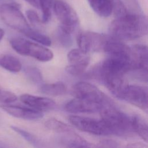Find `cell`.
Returning a JSON list of instances; mask_svg holds the SVG:
<instances>
[{"mask_svg": "<svg viewBox=\"0 0 148 148\" xmlns=\"http://www.w3.org/2000/svg\"><path fill=\"white\" fill-rule=\"evenodd\" d=\"M111 36L119 40H133L147 33V17L140 13L129 12L116 17L109 26Z\"/></svg>", "mask_w": 148, "mask_h": 148, "instance_id": "1", "label": "cell"}, {"mask_svg": "<svg viewBox=\"0 0 148 148\" xmlns=\"http://www.w3.org/2000/svg\"><path fill=\"white\" fill-rule=\"evenodd\" d=\"M99 112L101 120L106 125L110 134L126 136L134 132L131 117L115 108L112 103L103 106Z\"/></svg>", "mask_w": 148, "mask_h": 148, "instance_id": "2", "label": "cell"}, {"mask_svg": "<svg viewBox=\"0 0 148 148\" xmlns=\"http://www.w3.org/2000/svg\"><path fill=\"white\" fill-rule=\"evenodd\" d=\"M9 42L12 47L21 55L31 57L42 62L49 61L53 58V53L50 49L26 39L13 38Z\"/></svg>", "mask_w": 148, "mask_h": 148, "instance_id": "3", "label": "cell"}, {"mask_svg": "<svg viewBox=\"0 0 148 148\" xmlns=\"http://www.w3.org/2000/svg\"><path fill=\"white\" fill-rule=\"evenodd\" d=\"M0 18L9 27L22 34L31 28L25 16L16 3H2L0 5Z\"/></svg>", "mask_w": 148, "mask_h": 148, "instance_id": "4", "label": "cell"}, {"mask_svg": "<svg viewBox=\"0 0 148 148\" xmlns=\"http://www.w3.org/2000/svg\"><path fill=\"white\" fill-rule=\"evenodd\" d=\"M53 10L61 23L60 28L72 34L79 23V18L75 10L63 0H54Z\"/></svg>", "mask_w": 148, "mask_h": 148, "instance_id": "5", "label": "cell"}, {"mask_svg": "<svg viewBox=\"0 0 148 148\" xmlns=\"http://www.w3.org/2000/svg\"><path fill=\"white\" fill-rule=\"evenodd\" d=\"M71 124L78 130L96 135H108L110 133L101 120L87 117L71 116L69 117Z\"/></svg>", "mask_w": 148, "mask_h": 148, "instance_id": "6", "label": "cell"}, {"mask_svg": "<svg viewBox=\"0 0 148 148\" xmlns=\"http://www.w3.org/2000/svg\"><path fill=\"white\" fill-rule=\"evenodd\" d=\"M72 92L75 97L102 103L111 104L110 100L95 86L86 82H79L73 87Z\"/></svg>", "mask_w": 148, "mask_h": 148, "instance_id": "7", "label": "cell"}, {"mask_svg": "<svg viewBox=\"0 0 148 148\" xmlns=\"http://www.w3.org/2000/svg\"><path fill=\"white\" fill-rule=\"evenodd\" d=\"M120 99L127 101L145 111L147 110V89L145 87L127 84Z\"/></svg>", "mask_w": 148, "mask_h": 148, "instance_id": "8", "label": "cell"}, {"mask_svg": "<svg viewBox=\"0 0 148 148\" xmlns=\"http://www.w3.org/2000/svg\"><path fill=\"white\" fill-rule=\"evenodd\" d=\"M108 57L131 61V49L112 36H108L102 48Z\"/></svg>", "mask_w": 148, "mask_h": 148, "instance_id": "9", "label": "cell"}, {"mask_svg": "<svg viewBox=\"0 0 148 148\" xmlns=\"http://www.w3.org/2000/svg\"><path fill=\"white\" fill-rule=\"evenodd\" d=\"M106 105L102 103L75 97L66 103L65 109L71 113H94L99 111Z\"/></svg>", "mask_w": 148, "mask_h": 148, "instance_id": "10", "label": "cell"}, {"mask_svg": "<svg viewBox=\"0 0 148 148\" xmlns=\"http://www.w3.org/2000/svg\"><path fill=\"white\" fill-rule=\"evenodd\" d=\"M2 109L10 115L24 120H36L43 117L42 112L29 106H21L8 104L2 105Z\"/></svg>", "mask_w": 148, "mask_h": 148, "instance_id": "11", "label": "cell"}, {"mask_svg": "<svg viewBox=\"0 0 148 148\" xmlns=\"http://www.w3.org/2000/svg\"><path fill=\"white\" fill-rule=\"evenodd\" d=\"M20 101L27 106L39 111H49L56 107L55 102L49 98L24 94L20 97Z\"/></svg>", "mask_w": 148, "mask_h": 148, "instance_id": "12", "label": "cell"}, {"mask_svg": "<svg viewBox=\"0 0 148 148\" xmlns=\"http://www.w3.org/2000/svg\"><path fill=\"white\" fill-rule=\"evenodd\" d=\"M131 49V68L130 71L135 69L147 70L148 54L147 46L143 45H135Z\"/></svg>", "mask_w": 148, "mask_h": 148, "instance_id": "13", "label": "cell"}, {"mask_svg": "<svg viewBox=\"0 0 148 148\" xmlns=\"http://www.w3.org/2000/svg\"><path fill=\"white\" fill-rule=\"evenodd\" d=\"M94 12L102 17H109L113 12V0H87Z\"/></svg>", "mask_w": 148, "mask_h": 148, "instance_id": "14", "label": "cell"}, {"mask_svg": "<svg viewBox=\"0 0 148 148\" xmlns=\"http://www.w3.org/2000/svg\"><path fill=\"white\" fill-rule=\"evenodd\" d=\"M64 135L61 138V142L67 147H86L91 146V144L76 134L73 130L62 134Z\"/></svg>", "mask_w": 148, "mask_h": 148, "instance_id": "15", "label": "cell"}, {"mask_svg": "<svg viewBox=\"0 0 148 148\" xmlns=\"http://www.w3.org/2000/svg\"><path fill=\"white\" fill-rule=\"evenodd\" d=\"M131 124L134 132L136 133L146 142L148 140V128L146 121L139 115H134L131 117Z\"/></svg>", "mask_w": 148, "mask_h": 148, "instance_id": "16", "label": "cell"}, {"mask_svg": "<svg viewBox=\"0 0 148 148\" xmlns=\"http://www.w3.org/2000/svg\"><path fill=\"white\" fill-rule=\"evenodd\" d=\"M0 66L13 73L21 71L22 64L20 60L14 56L9 54L0 55Z\"/></svg>", "mask_w": 148, "mask_h": 148, "instance_id": "17", "label": "cell"}, {"mask_svg": "<svg viewBox=\"0 0 148 148\" xmlns=\"http://www.w3.org/2000/svg\"><path fill=\"white\" fill-rule=\"evenodd\" d=\"M42 93L50 96H58L64 94L66 91V85L61 82L45 84L40 87Z\"/></svg>", "mask_w": 148, "mask_h": 148, "instance_id": "18", "label": "cell"}, {"mask_svg": "<svg viewBox=\"0 0 148 148\" xmlns=\"http://www.w3.org/2000/svg\"><path fill=\"white\" fill-rule=\"evenodd\" d=\"M90 62V57L86 56L82 60L74 64H71L68 65L65 70L66 71L72 75L77 76L83 73L86 69L87 68Z\"/></svg>", "mask_w": 148, "mask_h": 148, "instance_id": "19", "label": "cell"}, {"mask_svg": "<svg viewBox=\"0 0 148 148\" xmlns=\"http://www.w3.org/2000/svg\"><path fill=\"white\" fill-rule=\"evenodd\" d=\"M79 49L84 54L92 50V40L90 32H80L77 36Z\"/></svg>", "mask_w": 148, "mask_h": 148, "instance_id": "20", "label": "cell"}, {"mask_svg": "<svg viewBox=\"0 0 148 148\" xmlns=\"http://www.w3.org/2000/svg\"><path fill=\"white\" fill-rule=\"evenodd\" d=\"M45 126L49 130L58 133L64 134L72 131V128L66 124L55 119H50L45 123Z\"/></svg>", "mask_w": 148, "mask_h": 148, "instance_id": "21", "label": "cell"}, {"mask_svg": "<svg viewBox=\"0 0 148 148\" xmlns=\"http://www.w3.org/2000/svg\"><path fill=\"white\" fill-rule=\"evenodd\" d=\"M23 34L31 40L44 46H49L51 44V41L47 36L31 28H29Z\"/></svg>", "mask_w": 148, "mask_h": 148, "instance_id": "22", "label": "cell"}, {"mask_svg": "<svg viewBox=\"0 0 148 148\" xmlns=\"http://www.w3.org/2000/svg\"><path fill=\"white\" fill-rule=\"evenodd\" d=\"M54 0H38L39 8H40L42 12V22L46 23L51 18V10Z\"/></svg>", "mask_w": 148, "mask_h": 148, "instance_id": "23", "label": "cell"}, {"mask_svg": "<svg viewBox=\"0 0 148 148\" xmlns=\"http://www.w3.org/2000/svg\"><path fill=\"white\" fill-rule=\"evenodd\" d=\"M11 128L13 131H14L16 132L18 134L20 135H21L23 138H24V139H25L27 142H28L31 144L35 146H39V140L34 135L27 132V131H25L24 130H23L22 128H20L16 126L12 125V126H11Z\"/></svg>", "mask_w": 148, "mask_h": 148, "instance_id": "24", "label": "cell"}, {"mask_svg": "<svg viewBox=\"0 0 148 148\" xmlns=\"http://www.w3.org/2000/svg\"><path fill=\"white\" fill-rule=\"evenodd\" d=\"M86 56L87 54L83 53L79 48L73 49L68 52L67 58L70 64H74L82 60Z\"/></svg>", "mask_w": 148, "mask_h": 148, "instance_id": "25", "label": "cell"}, {"mask_svg": "<svg viewBox=\"0 0 148 148\" xmlns=\"http://www.w3.org/2000/svg\"><path fill=\"white\" fill-rule=\"evenodd\" d=\"M17 97L12 92L0 90V102L8 104L16 101Z\"/></svg>", "mask_w": 148, "mask_h": 148, "instance_id": "26", "label": "cell"}, {"mask_svg": "<svg viewBox=\"0 0 148 148\" xmlns=\"http://www.w3.org/2000/svg\"><path fill=\"white\" fill-rule=\"evenodd\" d=\"M70 33L64 31L60 27L58 30V38L61 43L65 46H69L72 44V38Z\"/></svg>", "mask_w": 148, "mask_h": 148, "instance_id": "27", "label": "cell"}, {"mask_svg": "<svg viewBox=\"0 0 148 148\" xmlns=\"http://www.w3.org/2000/svg\"><path fill=\"white\" fill-rule=\"evenodd\" d=\"M25 14L30 23L34 26L37 27L39 25V24L42 22V20L39 18V16H38L37 13L33 10H27L25 12Z\"/></svg>", "mask_w": 148, "mask_h": 148, "instance_id": "28", "label": "cell"}, {"mask_svg": "<svg viewBox=\"0 0 148 148\" xmlns=\"http://www.w3.org/2000/svg\"><path fill=\"white\" fill-rule=\"evenodd\" d=\"M27 73L29 77L34 82H39L42 80L41 73L36 68H30L28 69L27 70Z\"/></svg>", "mask_w": 148, "mask_h": 148, "instance_id": "29", "label": "cell"}, {"mask_svg": "<svg viewBox=\"0 0 148 148\" xmlns=\"http://www.w3.org/2000/svg\"><path fill=\"white\" fill-rule=\"evenodd\" d=\"M125 3L130 8V12L140 13V6L137 0H125Z\"/></svg>", "mask_w": 148, "mask_h": 148, "instance_id": "30", "label": "cell"}, {"mask_svg": "<svg viewBox=\"0 0 148 148\" xmlns=\"http://www.w3.org/2000/svg\"><path fill=\"white\" fill-rule=\"evenodd\" d=\"M100 147H117V143L112 140H104L99 143Z\"/></svg>", "mask_w": 148, "mask_h": 148, "instance_id": "31", "label": "cell"}, {"mask_svg": "<svg viewBox=\"0 0 148 148\" xmlns=\"http://www.w3.org/2000/svg\"><path fill=\"white\" fill-rule=\"evenodd\" d=\"M29 4H30L31 6L36 8H39L38 5V0H25Z\"/></svg>", "mask_w": 148, "mask_h": 148, "instance_id": "32", "label": "cell"}, {"mask_svg": "<svg viewBox=\"0 0 148 148\" xmlns=\"http://www.w3.org/2000/svg\"><path fill=\"white\" fill-rule=\"evenodd\" d=\"M5 35V31L3 29L0 28V41L3 39Z\"/></svg>", "mask_w": 148, "mask_h": 148, "instance_id": "33", "label": "cell"}]
</instances>
